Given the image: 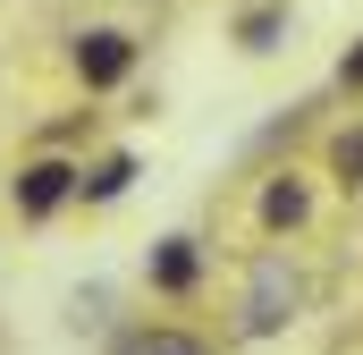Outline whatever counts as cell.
Wrapping results in <instances>:
<instances>
[{
  "label": "cell",
  "instance_id": "6da1fadb",
  "mask_svg": "<svg viewBox=\"0 0 363 355\" xmlns=\"http://www.w3.org/2000/svg\"><path fill=\"white\" fill-rule=\"evenodd\" d=\"M287 313H296V271L279 263V254H262V263H254V288H245V330L262 339V330H279Z\"/></svg>",
  "mask_w": 363,
  "mask_h": 355
},
{
  "label": "cell",
  "instance_id": "7a4b0ae2",
  "mask_svg": "<svg viewBox=\"0 0 363 355\" xmlns=\"http://www.w3.org/2000/svg\"><path fill=\"white\" fill-rule=\"evenodd\" d=\"M77 178H85V170H68V161H34V170H17V212H26V220L60 212V203L77 195Z\"/></svg>",
  "mask_w": 363,
  "mask_h": 355
},
{
  "label": "cell",
  "instance_id": "3957f363",
  "mask_svg": "<svg viewBox=\"0 0 363 355\" xmlns=\"http://www.w3.org/2000/svg\"><path fill=\"white\" fill-rule=\"evenodd\" d=\"M127 68H135V43H127L118 26H101V34L77 43V77H85V85H118Z\"/></svg>",
  "mask_w": 363,
  "mask_h": 355
},
{
  "label": "cell",
  "instance_id": "277c9868",
  "mask_svg": "<svg viewBox=\"0 0 363 355\" xmlns=\"http://www.w3.org/2000/svg\"><path fill=\"white\" fill-rule=\"evenodd\" d=\"M144 271H152V288H169V296H178V288H194V271H203V254H194V237H161Z\"/></svg>",
  "mask_w": 363,
  "mask_h": 355
},
{
  "label": "cell",
  "instance_id": "5b68a950",
  "mask_svg": "<svg viewBox=\"0 0 363 355\" xmlns=\"http://www.w3.org/2000/svg\"><path fill=\"white\" fill-rule=\"evenodd\" d=\"M127 186H135V153H110L93 178H77V195H85V203H118Z\"/></svg>",
  "mask_w": 363,
  "mask_h": 355
},
{
  "label": "cell",
  "instance_id": "8992f818",
  "mask_svg": "<svg viewBox=\"0 0 363 355\" xmlns=\"http://www.w3.org/2000/svg\"><path fill=\"white\" fill-rule=\"evenodd\" d=\"M304 212H313V203H304V186H296V178H279V186H262V220H271V229H296Z\"/></svg>",
  "mask_w": 363,
  "mask_h": 355
},
{
  "label": "cell",
  "instance_id": "52a82bcc",
  "mask_svg": "<svg viewBox=\"0 0 363 355\" xmlns=\"http://www.w3.org/2000/svg\"><path fill=\"white\" fill-rule=\"evenodd\" d=\"M118 355H203L194 339H178V330H144V339H127Z\"/></svg>",
  "mask_w": 363,
  "mask_h": 355
},
{
  "label": "cell",
  "instance_id": "ba28073f",
  "mask_svg": "<svg viewBox=\"0 0 363 355\" xmlns=\"http://www.w3.org/2000/svg\"><path fill=\"white\" fill-rule=\"evenodd\" d=\"M279 26H287V9H254V17L237 26V43H245V51H271V34H279Z\"/></svg>",
  "mask_w": 363,
  "mask_h": 355
},
{
  "label": "cell",
  "instance_id": "9c48e42d",
  "mask_svg": "<svg viewBox=\"0 0 363 355\" xmlns=\"http://www.w3.org/2000/svg\"><path fill=\"white\" fill-rule=\"evenodd\" d=\"M68 322H110V288H77L68 296Z\"/></svg>",
  "mask_w": 363,
  "mask_h": 355
},
{
  "label": "cell",
  "instance_id": "30bf717a",
  "mask_svg": "<svg viewBox=\"0 0 363 355\" xmlns=\"http://www.w3.org/2000/svg\"><path fill=\"white\" fill-rule=\"evenodd\" d=\"M338 178H347V186L363 178V136H338Z\"/></svg>",
  "mask_w": 363,
  "mask_h": 355
},
{
  "label": "cell",
  "instance_id": "8fae6325",
  "mask_svg": "<svg viewBox=\"0 0 363 355\" xmlns=\"http://www.w3.org/2000/svg\"><path fill=\"white\" fill-rule=\"evenodd\" d=\"M347 85H363V60H347Z\"/></svg>",
  "mask_w": 363,
  "mask_h": 355
}]
</instances>
